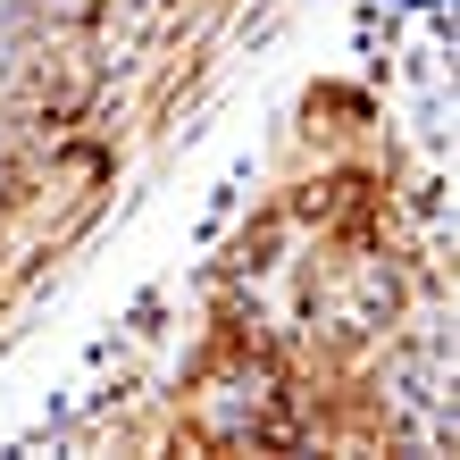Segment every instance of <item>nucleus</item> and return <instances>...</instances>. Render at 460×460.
<instances>
[{"label": "nucleus", "instance_id": "f257e3e1", "mask_svg": "<svg viewBox=\"0 0 460 460\" xmlns=\"http://www.w3.org/2000/svg\"><path fill=\"white\" fill-rule=\"evenodd\" d=\"M302 209L318 226H343V234H368V209H376V184L368 176H327V184H310Z\"/></svg>", "mask_w": 460, "mask_h": 460}]
</instances>
